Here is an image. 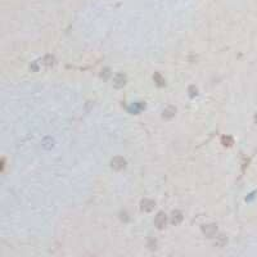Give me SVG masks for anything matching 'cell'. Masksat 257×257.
<instances>
[{
	"mask_svg": "<svg viewBox=\"0 0 257 257\" xmlns=\"http://www.w3.org/2000/svg\"><path fill=\"white\" fill-rule=\"evenodd\" d=\"M111 166H112V169H113V170L120 171V170L125 169L126 161H125V159H123L122 157H115V158L111 161Z\"/></svg>",
	"mask_w": 257,
	"mask_h": 257,
	"instance_id": "1",
	"label": "cell"
},
{
	"mask_svg": "<svg viewBox=\"0 0 257 257\" xmlns=\"http://www.w3.org/2000/svg\"><path fill=\"white\" fill-rule=\"evenodd\" d=\"M202 231H203V234L206 237H208V238H213V237L216 235V233H217V226L215 224L204 225V226L202 228Z\"/></svg>",
	"mask_w": 257,
	"mask_h": 257,
	"instance_id": "2",
	"label": "cell"
},
{
	"mask_svg": "<svg viewBox=\"0 0 257 257\" xmlns=\"http://www.w3.org/2000/svg\"><path fill=\"white\" fill-rule=\"evenodd\" d=\"M154 224H156V226H157L158 229H163L167 225V216H166V213H163V212H159L157 216H156V219H154Z\"/></svg>",
	"mask_w": 257,
	"mask_h": 257,
	"instance_id": "3",
	"label": "cell"
},
{
	"mask_svg": "<svg viewBox=\"0 0 257 257\" xmlns=\"http://www.w3.org/2000/svg\"><path fill=\"white\" fill-rule=\"evenodd\" d=\"M125 84H126V76L123 73H117L113 79V86L120 89V88L125 86Z\"/></svg>",
	"mask_w": 257,
	"mask_h": 257,
	"instance_id": "4",
	"label": "cell"
},
{
	"mask_svg": "<svg viewBox=\"0 0 257 257\" xmlns=\"http://www.w3.org/2000/svg\"><path fill=\"white\" fill-rule=\"evenodd\" d=\"M154 206H156V203L152 199H144V201H142V210H143V211H145V212H150L154 208Z\"/></svg>",
	"mask_w": 257,
	"mask_h": 257,
	"instance_id": "5",
	"label": "cell"
},
{
	"mask_svg": "<svg viewBox=\"0 0 257 257\" xmlns=\"http://www.w3.org/2000/svg\"><path fill=\"white\" fill-rule=\"evenodd\" d=\"M181 220H183V213L180 211H174L172 215H171V223L177 225L181 223Z\"/></svg>",
	"mask_w": 257,
	"mask_h": 257,
	"instance_id": "6",
	"label": "cell"
},
{
	"mask_svg": "<svg viewBox=\"0 0 257 257\" xmlns=\"http://www.w3.org/2000/svg\"><path fill=\"white\" fill-rule=\"evenodd\" d=\"M175 113H176V108L172 107V106H169L167 108H165V111H163V117L165 118H172Z\"/></svg>",
	"mask_w": 257,
	"mask_h": 257,
	"instance_id": "7",
	"label": "cell"
},
{
	"mask_svg": "<svg viewBox=\"0 0 257 257\" xmlns=\"http://www.w3.org/2000/svg\"><path fill=\"white\" fill-rule=\"evenodd\" d=\"M153 79H154V83L158 85V86H163L165 85V79L159 75V73L157 72V73H154V76H153Z\"/></svg>",
	"mask_w": 257,
	"mask_h": 257,
	"instance_id": "8",
	"label": "cell"
},
{
	"mask_svg": "<svg viewBox=\"0 0 257 257\" xmlns=\"http://www.w3.org/2000/svg\"><path fill=\"white\" fill-rule=\"evenodd\" d=\"M225 243H226V238H225L224 235H219V237H217V240L215 242V246H217V247H223Z\"/></svg>",
	"mask_w": 257,
	"mask_h": 257,
	"instance_id": "9",
	"label": "cell"
},
{
	"mask_svg": "<svg viewBox=\"0 0 257 257\" xmlns=\"http://www.w3.org/2000/svg\"><path fill=\"white\" fill-rule=\"evenodd\" d=\"M44 64H45V66H48V67H50V66H53V64H54V57H52V55H46V57L44 58Z\"/></svg>",
	"mask_w": 257,
	"mask_h": 257,
	"instance_id": "10",
	"label": "cell"
},
{
	"mask_svg": "<svg viewBox=\"0 0 257 257\" xmlns=\"http://www.w3.org/2000/svg\"><path fill=\"white\" fill-rule=\"evenodd\" d=\"M223 144L225 147H230L233 144V139L230 138V136H224L223 138Z\"/></svg>",
	"mask_w": 257,
	"mask_h": 257,
	"instance_id": "11",
	"label": "cell"
},
{
	"mask_svg": "<svg viewBox=\"0 0 257 257\" xmlns=\"http://www.w3.org/2000/svg\"><path fill=\"white\" fill-rule=\"evenodd\" d=\"M189 93H190V96L197 95V89L194 88V86H190V88H189Z\"/></svg>",
	"mask_w": 257,
	"mask_h": 257,
	"instance_id": "12",
	"label": "cell"
},
{
	"mask_svg": "<svg viewBox=\"0 0 257 257\" xmlns=\"http://www.w3.org/2000/svg\"><path fill=\"white\" fill-rule=\"evenodd\" d=\"M156 244H157V242H156V240H154V242H153V240H150V243H149V248H150V250H154V248H156Z\"/></svg>",
	"mask_w": 257,
	"mask_h": 257,
	"instance_id": "13",
	"label": "cell"
},
{
	"mask_svg": "<svg viewBox=\"0 0 257 257\" xmlns=\"http://www.w3.org/2000/svg\"><path fill=\"white\" fill-rule=\"evenodd\" d=\"M255 122H256V123H257V115H256V116H255Z\"/></svg>",
	"mask_w": 257,
	"mask_h": 257,
	"instance_id": "14",
	"label": "cell"
}]
</instances>
